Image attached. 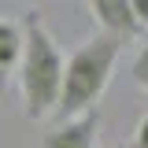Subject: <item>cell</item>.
<instances>
[{"label": "cell", "mask_w": 148, "mask_h": 148, "mask_svg": "<svg viewBox=\"0 0 148 148\" xmlns=\"http://www.w3.org/2000/svg\"><path fill=\"white\" fill-rule=\"evenodd\" d=\"M22 56V30L15 18H0V92L8 89V78L15 74Z\"/></svg>", "instance_id": "cell-5"}, {"label": "cell", "mask_w": 148, "mask_h": 148, "mask_svg": "<svg viewBox=\"0 0 148 148\" xmlns=\"http://www.w3.org/2000/svg\"><path fill=\"white\" fill-rule=\"evenodd\" d=\"M89 15L96 18L100 34L115 37V41H122V45L141 34V22H137L133 11H130V0H92Z\"/></svg>", "instance_id": "cell-4"}, {"label": "cell", "mask_w": 148, "mask_h": 148, "mask_svg": "<svg viewBox=\"0 0 148 148\" xmlns=\"http://www.w3.org/2000/svg\"><path fill=\"white\" fill-rule=\"evenodd\" d=\"M18 30H22V56H18V67H15L18 89H22L26 119L41 122L56 111V100H59L63 56H59V45H56L52 30L45 26L41 11H30L18 22Z\"/></svg>", "instance_id": "cell-1"}, {"label": "cell", "mask_w": 148, "mask_h": 148, "mask_svg": "<svg viewBox=\"0 0 148 148\" xmlns=\"http://www.w3.org/2000/svg\"><path fill=\"white\" fill-rule=\"evenodd\" d=\"M133 85L148 92V41L141 45V52H137V59H133Z\"/></svg>", "instance_id": "cell-6"}, {"label": "cell", "mask_w": 148, "mask_h": 148, "mask_svg": "<svg viewBox=\"0 0 148 148\" xmlns=\"http://www.w3.org/2000/svg\"><path fill=\"white\" fill-rule=\"evenodd\" d=\"M96 133H100V111H85L41 133L37 148H96Z\"/></svg>", "instance_id": "cell-3"}, {"label": "cell", "mask_w": 148, "mask_h": 148, "mask_svg": "<svg viewBox=\"0 0 148 148\" xmlns=\"http://www.w3.org/2000/svg\"><path fill=\"white\" fill-rule=\"evenodd\" d=\"M130 11H133V18L145 26L148 22V0H130Z\"/></svg>", "instance_id": "cell-7"}, {"label": "cell", "mask_w": 148, "mask_h": 148, "mask_svg": "<svg viewBox=\"0 0 148 148\" xmlns=\"http://www.w3.org/2000/svg\"><path fill=\"white\" fill-rule=\"evenodd\" d=\"M119 52H122V41L108 34H92L85 45H78L71 52V59H63V82H59V100H56V115L63 122L74 115L96 111Z\"/></svg>", "instance_id": "cell-2"}, {"label": "cell", "mask_w": 148, "mask_h": 148, "mask_svg": "<svg viewBox=\"0 0 148 148\" xmlns=\"http://www.w3.org/2000/svg\"><path fill=\"white\" fill-rule=\"evenodd\" d=\"M137 148H148V115L137 122Z\"/></svg>", "instance_id": "cell-8"}]
</instances>
